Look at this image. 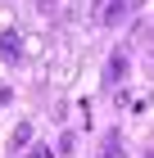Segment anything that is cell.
Wrapping results in <instances>:
<instances>
[{"mask_svg":"<svg viewBox=\"0 0 154 158\" xmlns=\"http://www.w3.org/2000/svg\"><path fill=\"white\" fill-rule=\"evenodd\" d=\"M122 73H127V50H113V54H109V63H104V86H118L122 81Z\"/></svg>","mask_w":154,"mask_h":158,"instance_id":"7a4b0ae2","label":"cell"},{"mask_svg":"<svg viewBox=\"0 0 154 158\" xmlns=\"http://www.w3.org/2000/svg\"><path fill=\"white\" fill-rule=\"evenodd\" d=\"M100 158H127V149H122V135L109 131L104 135V149H100Z\"/></svg>","mask_w":154,"mask_h":158,"instance_id":"277c9868","label":"cell"},{"mask_svg":"<svg viewBox=\"0 0 154 158\" xmlns=\"http://www.w3.org/2000/svg\"><path fill=\"white\" fill-rule=\"evenodd\" d=\"M145 158H154V154H145Z\"/></svg>","mask_w":154,"mask_h":158,"instance_id":"5b68a950","label":"cell"},{"mask_svg":"<svg viewBox=\"0 0 154 158\" xmlns=\"http://www.w3.org/2000/svg\"><path fill=\"white\" fill-rule=\"evenodd\" d=\"M141 5H145V0H109L104 9H100V23H104V27H118L122 18H127V14H136Z\"/></svg>","mask_w":154,"mask_h":158,"instance_id":"6da1fadb","label":"cell"},{"mask_svg":"<svg viewBox=\"0 0 154 158\" xmlns=\"http://www.w3.org/2000/svg\"><path fill=\"white\" fill-rule=\"evenodd\" d=\"M18 54H23L18 32H5V36H0V59H5V63H18Z\"/></svg>","mask_w":154,"mask_h":158,"instance_id":"3957f363","label":"cell"}]
</instances>
